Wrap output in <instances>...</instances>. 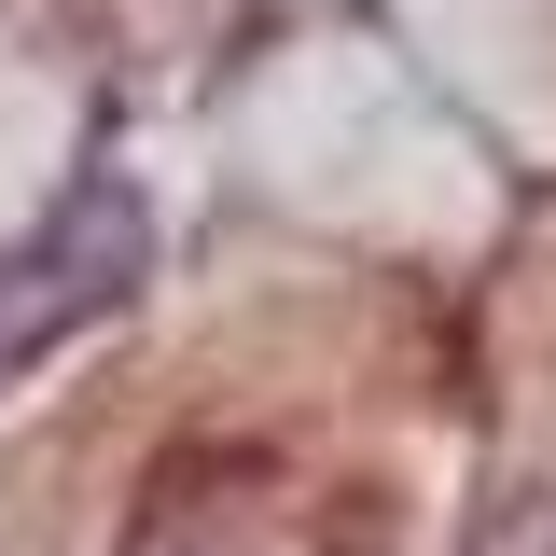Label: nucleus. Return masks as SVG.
I'll use <instances>...</instances> for the list:
<instances>
[{"mask_svg": "<svg viewBox=\"0 0 556 556\" xmlns=\"http://www.w3.org/2000/svg\"><path fill=\"white\" fill-rule=\"evenodd\" d=\"M473 556H556V486H515V501L473 529Z\"/></svg>", "mask_w": 556, "mask_h": 556, "instance_id": "f03ea898", "label": "nucleus"}, {"mask_svg": "<svg viewBox=\"0 0 556 556\" xmlns=\"http://www.w3.org/2000/svg\"><path fill=\"white\" fill-rule=\"evenodd\" d=\"M126 278H139V195L98 167V181H70V195L42 208V237L0 265V376L42 362L56 334H84L98 306H126Z\"/></svg>", "mask_w": 556, "mask_h": 556, "instance_id": "f257e3e1", "label": "nucleus"}]
</instances>
